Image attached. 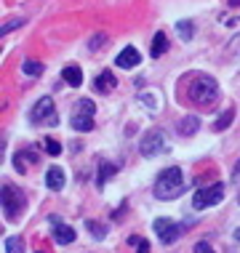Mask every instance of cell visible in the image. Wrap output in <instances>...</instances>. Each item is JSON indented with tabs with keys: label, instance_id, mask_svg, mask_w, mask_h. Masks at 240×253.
I'll use <instances>...</instances> for the list:
<instances>
[{
	"label": "cell",
	"instance_id": "1",
	"mask_svg": "<svg viewBox=\"0 0 240 253\" xmlns=\"http://www.w3.org/2000/svg\"><path fill=\"white\" fill-rule=\"evenodd\" d=\"M187 96L192 104H200V107H211L219 101V83L208 75H195L187 85Z\"/></svg>",
	"mask_w": 240,
	"mask_h": 253
},
{
	"label": "cell",
	"instance_id": "2",
	"mask_svg": "<svg viewBox=\"0 0 240 253\" xmlns=\"http://www.w3.org/2000/svg\"><path fill=\"white\" fill-rule=\"evenodd\" d=\"M182 192H184L182 168L171 166L166 170H160V176H157V181H155V197L157 200H174V197H179Z\"/></svg>",
	"mask_w": 240,
	"mask_h": 253
},
{
	"label": "cell",
	"instance_id": "3",
	"mask_svg": "<svg viewBox=\"0 0 240 253\" xmlns=\"http://www.w3.org/2000/svg\"><path fill=\"white\" fill-rule=\"evenodd\" d=\"M27 208V197L19 187H11V184H5L3 187V213L5 218H19L24 213Z\"/></svg>",
	"mask_w": 240,
	"mask_h": 253
},
{
	"label": "cell",
	"instance_id": "4",
	"mask_svg": "<svg viewBox=\"0 0 240 253\" xmlns=\"http://www.w3.org/2000/svg\"><path fill=\"white\" fill-rule=\"evenodd\" d=\"M78 109L72 112V128L75 131H94V115H96V107H94V101L91 99H80L78 104H75Z\"/></svg>",
	"mask_w": 240,
	"mask_h": 253
},
{
	"label": "cell",
	"instance_id": "5",
	"mask_svg": "<svg viewBox=\"0 0 240 253\" xmlns=\"http://www.w3.org/2000/svg\"><path fill=\"white\" fill-rule=\"evenodd\" d=\"M30 120L38 123V126H59V112H56V107H53V99L51 96L38 99L35 109L30 112Z\"/></svg>",
	"mask_w": 240,
	"mask_h": 253
},
{
	"label": "cell",
	"instance_id": "6",
	"mask_svg": "<svg viewBox=\"0 0 240 253\" xmlns=\"http://www.w3.org/2000/svg\"><path fill=\"white\" fill-rule=\"evenodd\" d=\"M222 197H224V184L216 181V184H211V187L197 189V192L192 195V205H195L197 211H203V208H211V205L222 203Z\"/></svg>",
	"mask_w": 240,
	"mask_h": 253
},
{
	"label": "cell",
	"instance_id": "7",
	"mask_svg": "<svg viewBox=\"0 0 240 253\" xmlns=\"http://www.w3.org/2000/svg\"><path fill=\"white\" fill-rule=\"evenodd\" d=\"M166 144H168L166 133H163V131H157V128H152L149 133H144V136H142L139 152H142L144 157H155V155L166 152Z\"/></svg>",
	"mask_w": 240,
	"mask_h": 253
},
{
	"label": "cell",
	"instance_id": "8",
	"mask_svg": "<svg viewBox=\"0 0 240 253\" xmlns=\"http://www.w3.org/2000/svg\"><path fill=\"white\" fill-rule=\"evenodd\" d=\"M152 227H155V232H157V237H160L163 245L176 243V240H179V235H182V224L171 221V218H155Z\"/></svg>",
	"mask_w": 240,
	"mask_h": 253
},
{
	"label": "cell",
	"instance_id": "9",
	"mask_svg": "<svg viewBox=\"0 0 240 253\" xmlns=\"http://www.w3.org/2000/svg\"><path fill=\"white\" fill-rule=\"evenodd\" d=\"M115 64H118L120 70H134L136 64H142V56H139V51H136L134 45H126V48H123V51L118 53Z\"/></svg>",
	"mask_w": 240,
	"mask_h": 253
},
{
	"label": "cell",
	"instance_id": "10",
	"mask_svg": "<svg viewBox=\"0 0 240 253\" xmlns=\"http://www.w3.org/2000/svg\"><path fill=\"white\" fill-rule=\"evenodd\" d=\"M64 184H67V176H64V168H59V166H51L46 170V187L48 189H64Z\"/></svg>",
	"mask_w": 240,
	"mask_h": 253
},
{
	"label": "cell",
	"instance_id": "11",
	"mask_svg": "<svg viewBox=\"0 0 240 253\" xmlns=\"http://www.w3.org/2000/svg\"><path fill=\"white\" fill-rule=\"evenodd\" d=\"M51 224H53V240H56L59 245H70L75 240V229L72 227L61 224L59 218H51Z\"/></svg>",
	"mask_w": 240,
	"mask_h": 253
},
{
	"label": "cell",
	"instance_id": "12",
	"mask_svg": "<svg viewBox=\"0 0 240 253\" xmlns=\"http://www.w3.org/2000/svg\"><path fill=\"white\" fill-rule=\"evenodd\" d=\"M115 85H118V83H115V75L109 72V70H104L101 75H96V80H94V88H96L99 93H109Z\"/></svg>",
	"mask_w": 240,
	"mask_h": 253
},
{
	"label": "cell",
	"instance_id": "13",
	"mask_svg": "<svg viewBox=\"0 0 240 253\" xmlns=\"http://www.w3.org/2000/svg\"><path fill=\"white\" fill-rule=\"evenodd\" d=\"M30 163H38V155L30 152V149H22V152L13 155V166H16V170H22V173H27V166Z\"/></svg>",
	"mask_w": 240,
	"mask_h": 253
},
{
	"label": "cell",
	"instance_id": "14",
	"mask_svg": "<svg viewBox=\"0 0 240 253\" xmlns=\"http://www.w3.org/2000/svg\"><path fill=\"white\" fill-rule=\"evenodd\" d=\"M166 51H168V38H166V32H157V35L152 38V48H149V56H152V59H160Z\"/></svg>",
	"mask_w": 240,
	"mask_h": 253
},
{
	"label": "cell",
	"instance_id": "15",
	"mask_svg": "<svg viewBox=\"0 0 240 253\" xmlns=\"http://www.w3.org/2000/svg\"><path fill=\"white\" fill-rule=\"evenodd\" d=\"M61 80H64V83H70V85H75V88H78L80 83H83V72H80V67L70 64V67H64V70H61Z\"/></svg>",
	"mask_w": 240,
	"mask_h": 253
},
{
	"label": "cell",
	"instance_id": "16",
	"mask_svg": "<svg viewBox=\"0 0 240 253\" xmlns=\"http://www.w3.org/2000/svg\"><path fill=\"white\" fill-rule=\"evenodd\" d=\"M109 176H115V166L107 160H99V173H96V184L99 187H104V181L109 179Z\"/></svg>",
	"mask_w": 240,
	"mask_h": 253
},
{
	"label": "cell",
	"instance_id": "17",
	"mask_svg": "<svg viewBox=\"0 0 240 253\" xmlns=\"http://www.w3.org/2000/svg\"><path fill=\"white\" fill-rule=\"evenodd\" d=\"M197 126H200V120L195 118V115H190V118H184L182 123H179V131L184 133V136H192L197 131Z\"/></svg>",
	"mask_w": 240,
	"mask_h": 253
},
{
	"label": "cell",
	"instance_id": "18",
	"mask_svg": "<svg viewBox=\"0 0 240 253\" xmlns=\"http://www.w3.org/2000/svg\"><path fill=\"white\" fill-rule=\"evenodd\" d=\"M232 118H235V109H227V112H222L216 118V123H214V131H224V128L232 123Z\"/></svg>",
	"mask_w": 240,
	"mask_h": 253
},
{
	"label": "cell",
	"instance_id": "19",
	"mask_svg": "<svg viewBox=\"0 0 240 253\" xmlns=\"http://www.w3.org/2000/svg\"><path fill=\"white\" fill-rule=\"evenodd\" d=\"M176 32H179L184 40H192V35H195V27H192V22L184 19V22H176Z\"/></svg>",
	"mask_w": 240,
	"mask_h": 253
},
{
	"label": "cell",
	"instance_id": "20",
	"mask_svg": "<svg viewBox=\"0 0 240 253\" xmlns=\"http://www.w3.org/2000/svg\"><path fill=\"white\" fill-rule=\"evenodd\" d=\"M22 70H24V75H40V72H43V64H40V61L27 59L24 64H22Z\"/></svg>",
	"mask_w": 240,
	"mask_h": 253
},
{
	"label": "cell",
	"instance_id": "21",
	"mask_svg": "<svg viewBox=\"0 0 240 253\" xmlns=\"http://www.w3.org/2000/svg\"><path fill=\"white\" fill-rule=\"evenodd\" d=\"M43 147H46L48 155H61V144L56 139H51V136H46V139H43Z\"/></svg>",
	"mask_w": 240,
	"mask_h": 253
},
{
	"label": "cell",
	"instance_id": "22",
	"mask_svg": "<svg viewBox=\"0 0 240 253\" xmlns=\"http://www.w3.org/2000/svg\"><path fill=\"white\" fill-rule=\"evenodd\" d=\"M24 251V243L19 237H8L5 240V253H22Z\"/></svg>",
	"mask_w": 240,
	"mask_h": 253
},
{
	"label": "cell",
	"instance_id": "23",
	"mask_svg": "<svg viewBox=\"0 0 240 253\" xmlns=\"http://www.w3.org/2000/svg\"><path fill=\"white\" fill-rule=\"evenodd\" d=\"M86 227H88V229L94 232V237H96V240H101V237L107 235V227H104V224H96V221H88Z\"/></svg>",
	"mask_w": 240,
	"mask_h": 253
},
{
	"label": "cell",
	"instance_id": "24",
	"mask_svg": "<svg viewBox=\"0 0 240 253\" xmlns=\"http://www.w3.org/2000/svg\"><path fill=\"white\" fill-rule=\"evenodd\" d=\"M104 43H107V35H94V38H91V51L101 48Z\"/></svg>",
	"mask_w": 240,
	"mask_h": 253
},
{
	"label": "cell",
	"instance_id": "25",
	"mask_svg": "<svg viewBox=\"0 0 240 253\" xmlns=\"http://www.w3.org/2000/svg\"><path fill=\"white\" fill-rule=\"evenodd\" d=\"M195 253H214V248L208 243H195Z\"/></svg>",
	"mask_w": 240,
	"mask_h": 253
},
{
	"label": "cell",
	"instance_id": "26",
	"mask_svg": "<svg viewBox=\"0 0 240 253\" xmlns=\"http://www.w3.org/2000/svg\"><path fill=\"white\" fill-rule=\"evenodd\" d=\"M22 24H24V22H19V19H16V22H11V24H5V27H3V35H8L11 30H16V27H22Z\"/></svg>",
	"mask_w": 240,
	"mask_h": 253
},
{
	"label": "cell",
	"instance_id": "27",
	"mask_svg": "<svg viewBox=\"0 0 240 253\" xmlns=\"http://www.w3.org/2000/svg\"><path fill=\"white\" fill-rule=\"evenodd\" d=\"M136 253H149V243H147V240H139V245H136Z\"/></svg>",
	"mask_w": 240,
	"mask_h": 253
},
{
	"label": "cell",
	"instance_id": "28",
	"mask_svg": "<svg viewBox=\"0 0 240 253\" xmlns=\"http://www.w3.org/2000/svg\"><path fill=\"white\" fill-rule=\"evenodd\" d=\"M232 176H235V179H238V176H240V163H238V166H235V170H232Z\"/></svg>",
	"mask_w": 240,
	"mask_h": 253
},
{
	"label": "cell",
	"instance_id": "29",
	"mask_svg": "<svg viewBox=\"0 0 240 253\" xmlns=\"http://www.w3.org/2000/svg\"><path fill=\"white\" fill-rule=\"evenodd\" d=\"M227 3L232 5V8H238V5H240V0H227Z\"/></svg>",
	"mask_w": 240,
	"mask_h": 253
},
{
	"label": "cell",
	"instance_id": "30",
	"mask_svg": "<svg viewBox=\"0 0 240 253\" xmlns=\"http://www.w3.org/2000/svg\"><path fill=\"white\" fill-rule=\"evenodd\" d=\"M235 237H238V240H240V229H238V232H235Z\"/></svg>",
	"mask_w": 240,
	"mask_h": 253
},
{
	"label": "cell",
	"instance_id": "31",
	"mask_svg": "<svg viewBox=\"0 0 240 253\" xmlns=\"http://www.w3.org/2000/svg\"><path fill=\"white\" fill-rule=\"evenodd\" d=\"M238 203H240V195H238Z\"/></svg>",
	"mask_w": 240,
	"mask_h": 253
},
{
	"label": "cell",
	"instance_id": "32",
	"mask_svg": "<svg viewBox=\"0 0 240 253\" xmlns=\"http://www.w3.org/2000/svg\"><path fill=\"white\" fill-rule=\"evenodd\" d=\"M40 253H43V251H40Z\"/></svg>",
	"mask_w": 240,
	"mask_h": 253
}]
</instances>
